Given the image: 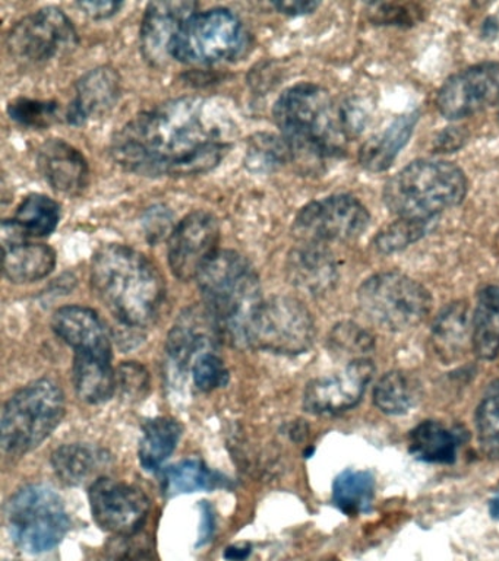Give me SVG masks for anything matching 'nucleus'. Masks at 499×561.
Instances as JSON below:
<instances>
[{"label": "nucleus", "mask_w": 499, "mask_h": 561, "mask_svg": "<svg viewBox=\"0 0 499 561\" xmlns=\"http://www.w3.org/2000/svg\"><path fill=\"white\" fill-rule=\"evenodd\" d=\"M235 122L217 101L182 96L139 113L113 136L112 157L131 173L195 175L220 164L235 138Z\"/></svg>", "instance_id": "nucleus-1"}, {"label": "nucleus", "mask_w": 499, "mask_h": 561, "mask_svg": "<svg viewBox=\"0 0 499 561\" xmlns=\"http://www.w3.org/2000/svg\"><path fill=\"white\" fill-rule=\"evenodd\" d=\"M91 287L125 328L146 329L159 319L166 284L155 263L129 245L106 244L91 261Z\"/></svg>", "instance_id": "nucleus-2"}, {"label": "nucleus", "mask_w": 499, "mask_h": 561, "mask_svg": "<svg viewBox=\"0 0 499 561\" xmlns=\"http://www.w3.org/2000/svg\"><path fill=\"white\" fill-rule=\"evenodd\" d=\"M274 118L293 157L331 158L343 151L345 138L340 108L317 83L287 88L274 104Z\"/></svg>", "instance_id": "nucleus-3"}, {"label": "nucleus", "mask_w": 499, "mask_h": 561, "mask_svg": "<svg viewBox=\"0 0 499 561\" xmlns=\"http://www.w3.org/2000/svg\"><path fill=\"white\" fill-rule=\"evenodd\" d=\"M196 280L222 335L243 346L249 320L262 302L260 278L251 263L234 250H218Z\"/></svg>", "instance_id": "nucleus-4"}, {"label": "nucleus", "mask_w": 499, "mask_h": 561, "mask_svg": "<svg viewBox=\"0 0 499 561\" xmlns=\"http://www.w3.org/2000/svg\"><path fill=\"white\" fill-rule=\"evenodd\" d=\"M467 179L449 161L419 160L398 171L384 188V202L393 214L429 221L442 210L462 204Z\"/></svg>", "instance_id": "nucleus-5"}, {"label": "nucleus", "mask_w": 499, "mask_h": 561, "mask_svg": "<svg viewBox=\"0 0 499 561\" xmlns=\"http://www.w3.org/2000/svg\"><path fill=\"white\" fill-rule=\"evenodd\" d=\"M65 415V397L50 379L33 381L7 402L0 421L2 449L23 456L41 446Z\"/></svg>", "instance_id": "nucleus-6"}, {"label": "nucleus", "mask_w": 499, "mask_h": 561, "mask_svg": "<svg viewBox=\"0 0 499 561\" xmlns=\"http://www.w3.org/2000/svg\"><path fill=\"white\" fill-rule=\"evenodd\" d=\"M5 520L11 538L30 554L50 551L71 528L63 499L43 484L16 491L7 503Z\"/></svg>", "instance_id": "nucleus-7"}, {"label": "nucleus", "mask_w": 499, "mask_h": 561, "mask_svg": "<svg viewBox=\"0 0 499 561\" xmlns=\"http://www.w3.org/2000/svg\"><path fill=\"white\" fill-rule=\"evenodd\" d=\"M248 44L243 22L229 9L214 8L183 22L170 55L186 65H216L238 59Z\"/></svg>", "instance_id": "nucleus-8"}, {"label": "nucleus", "mask_w": 499, "mask_h": 561, "mask_svg": "<svg viewBox=\"0 0 499 561\" xmlns=\"http://www.w3.org/2000/svg\"><path fill=\"white\" fill-rule=\"evenodd\" d=\"M358 301L366 319L389 332L419 327L432 307L428 289L400 272H381L367 278L359 288Z\"/></svg>", "instance_id": "nucleus-9"}, {"label": "nucleus", "mask_w": 499, "mask_h": 561, "mask_svg": "<svg viewBox=\"0 0 499 561\" xmlns=\"http://www.w3.org/2000/svg\"><path fill=\"white\" fill-rule=\"evenodd\" d=\"M315 322L310 311L297 298L275 296L262 300L249 320L243 346L270 353H306L315 341Z\"/></svg>", "instance_id": "nucleus-10"}, {"label": "nucleus", "mask_w": 499, "mask_h": 561, "mask_svg": "<svg viewBox=\"0 0 499 561\" xmlns=\"http://www.w3.org/2000/svg\"><path fill=\"white\" fill-rule=\"evenodd\" d=\"M78 44L71 20L58 8H43L16 22L8 34L10 55L24 65H42Z\"/></svg>", "instance_id": "nucleus-11"}, {"label": "nucleus", "mask_w": 499, "mask_h": 561, "mask_svg": "<svg viewBox=\"0 0 499 561\" xmlns=\"http://www.w3.org/2000/svg\"><path fill=\"white\" fill-rule=\"evenodd\" d=\"M370 222V213L356 197L334 195L302 208L293 224V232L304 243L324 244L358 239Z\"/></svg>", "instance_id": "nucleus-12"}, {"label": "nucleus", "mask_w": 499, "mask_h": 561, "mask_svg": "<svg viewBox=\"0 0 499 561\" xmlns=\"http://www.w3.org/2000/svg\"><path fill=\"white\" fill-rule=\"evenodd\" d=\"M91 513L106 533L133 537L143 528L150 500L137 486L102 477L90 486Z\"/></svg>", "instance_id": "nucleus-13"}, {"label": "nucleus", "mask_w": 499, "mask_h": 561, "mask_svg": "<svg viewBox=\"0 0 499 561\" xmlns=\"http://www.w3.org/2000/svg\"><path fill=\"white\" fill-rule=\"evenodd\" d=\"M220 224L207 210L186 215L169 237V265L181 280L199 276L205 263L218 252Z\"/></svg>", "instance_id": "nucleus-14"}, {"label": "nucleus", "mask_w": 499, "mask_h": 561, "mask_svg": "<svg viewBox=\"0 0 499 561\" xmlns=\"http://www.w3.org/2000/svg\"><path fill=\"white\" fill-rule=\"evenodd\" d=\"M498 96L499 65L485 61L446 79L438 92L436 105L442 116L457 121L489 107Z\"/></svg>", "instance_id": "nucleus-15"}, {"label": "nucleus", "mask_w": 499, "mask_h": 561, "mask_svg": "<svg viewBox=\"0 0 499 561\" xmlns=\"http://www.w3.org/2000/svg\"><path fill=\"white\" fill-rule=\"evenodd\" d=\"M374 376L370 358L348 363L336 375L309 381L304 392V408L310 414H339L358 405Z\"/></svg>", "instance_id": "nucleus-16"}, {"label": "nucleus", "mask_w": 499, "mask_h": 561, "mask_svg": "<svg viewBox=\"0 0 499 561\" xmlns=\"http://www.w3.org/2000/svg\"><path fill=\"white\" fill-rule=\"evenodd\" d=\"M195 2L148 3L141 24V50L151 65L161 66L168 61L174 37L183 22L196 13Z\"/></svg>", "instance_id": "nucleus-17"}, {"label": "nucleus", "mask_w": 499, "mask_h": 561, "mask_svg": "<svg viewBox=\"0 0 499 561\" xmlns=\"http://www.w3.org/2000/svg\"><path fill=\"white\" fill-rule=\"evenodd\" d=\"M220 329L205 307H190L179 316L172 331L169 332L166 350L169 357L179 367H188L190 363L205 353H213L222 337Z\"/></svg>", "instance_id": "nucleus-18"}, {"label": "nucleus", "mask_w": 499, "mask_h": 561, "mask_svg": "<svg viewBox=\"0 0 499 561\" xmlns=\"http://www.w3.org/2000/svg\"><path fill=\"white\" fill-rule=\"evenodd\" d=\"M52 328L76 354L112 357V344L106 324L89 307L67 306L56 310L52 319Z\"/></svg>", "instance_id": "nucleus-19"}, {"label": "nucleus", "mask_w": 499, "mask_h": 561, "mask_svg": "<svg viewBox=\"0 0 499 561\" xmlns=\"http://www.w3.org/2000/svg\"><path fill=\"white\" fill-rule=\"evenodd\" d=\"M121 96V77L111 66H100L77 82L76 99L69 104L67 118L81 126L91 118L111 112Z\"/></svg>", "instance_id": "nucleus-20"}, {"label": "nucleus", "mask_w": 499, "mask_h": 561, "mask_svg": "<svg viewBox=\"0 0 499 561\" xmlns=\"http://www.w3.org/2000/svg\"><path fill=\"white\" fill-rule=\"evenodd\" d=\"M37 165L56 192L78 195L89 183V162L77 148L63 139H50L42 145Z\"/></svg>", "instance_id": "nucleus-21"}, {"label": "nucleus", "mask_w": 499, "mask_h": 561, "mask_svg": "<svg viewBox=\"0 0 499 561\" xmlns=\"http://www.w3.org/2000/svg\"><path fill=\"white\" fill-rule=\"evenodd\" d=\"M286 272L291 284L309 296L330 293L339 279L334 254L319 243H304L293 249Z\"/></svg>", "instance_id": "nucleus-22"}, {"label": "nucleus", "mask_w": 499, "mask_h": 561, "mask_svg": "<svg viewBox=\"0 0 499 561\" xmlns=\"http://www.w3.org/2000/svg\"><path fill=\"white\" fill-rule=\"evenodd\" d=\"M111 465V455L98 446L73 445L60 446L52 455V467L56 476L67 485H84L98 481L100 473Z\"/></svg>", "instance_id": "nucleus-23"}, {"label": "nucleus", "mask_w": 499, "mask_h": 561, "mask_svg": "<svg viewBox=\"0 0 499 561\" xmlns=\"http://www.w3.org/2000/svg\"><path fill=\"white\" fill-rule=\"evenodd\" d=\"M416 123H418V113L401 114L383 131L371 136L359 153V161L363 169L372 173L388 170L396 161L398 152L409 142Z\"/></svg>", "instance_id": "nucleus-24"}, {"label": "nucleus", "mask_w": 499, "mask_h": 561, "mask_svg": "<svg viewBox=\"0 0 499 561\" xmlns=\"http://www.w3.org/2000/svg\"><path fill=\"white\" fill-rule=\"evenodd\" d=\"M56 266V253L50 245L3 243V274L14 284H32L46 278Z\"/></svg>", "instance_id": "nucleus-25"}, {"label": "nucleus", "mask_w": 499, "mask_h": 561, "mask_svg": "<svg viewBox=\"0 0 499 561\" xmlns=\"http://www.w3.org/2000/svg\"><path fill=\"white\" fill-rule=\"evenodd\" d=\"M72 380L82 401L93 405L109 401L116 389L112 357L73 354Z\"/></svg>", "instance_id": "nucleus-26"}, {"label": "nucleus", "mask_w": 499, "mask_h": 561, "mask_svg": "<svg viewBox=\"0 0 499 561\" xmlns=\"http://www.w3.org/2000/svg\"><path fill=\"white\" fill-rule=\"evenodd\" d=\"M470 332L467 302H451L438 316L432 328V344L438 357L445 364L457 362L466 351Z\"/></svg>", "instance_id": "nucleus-27"}, {"label": "nucleus", "mask_w": 499, "mask_h": 561, "mask_svg": "<svg viewBox=\"0 0 499 561\" xmlns=\"http://www.w3.org/2000/svg\"><path fill=\"white\" fill-rule=\"evenodd\" d=\"M462 438L438 421H423L410 432L409 449L416 459L428 463H453Z\"/></svg>", "instance_id": "nucleus-28"}, {"label": "nucleus", "mask_w": 499, "mask_h": 561, "mask_svg": "<svg viewBox=\"0 0 499 561\" xmlns=\"http://www.w3.org/2000/svg\"><path fill=\"white\" fill-rule=\"evenodd\" d=\"M472 346L477 357L492 359L499 353V287L481 289L473 316Z\"/></svg>", "instance_id": "nucleus-29"}, {"label": "nucleus", "mask_w": 499, "mask_h": 561, "mask_svg": "<svg viewBox=\"0 0 499 561\" xmlns=\"http://www.w3.org/2000/svg\"><path fill=\"white\" fill-rule=\"evenodd\" d=\"M220 486H230L229 480L220 472L213 471L199 459L182 460L165 469L161 476V489L163 493L173 495L196 493L201 490H216Z\"/></svg>", "instance_id": "nucleus-30"}, {"label": "nucleus", "mask_w": 499, "mask_h": 561, "mask_svg": "<svg viewBox=\"0 0 499 561\" xmlns=\"http://www.w3.org/2000/svg\"><path fill=\"white\" fill-rule=\"evenodd\" d=\"M183 427L178 420L169 416L148 420L143 427L138 458L147 471H156L177 449Z\"/></svg>", "instance_id": "nucleus-31"}, {"label": "nucleus", "mask_w": 499, "mask_h": 561, "mask_svg": "<svg viewBox=\"0 0 499 561\" xmlns=\"http://www.w3.org/2000/svg\"><path fill=\"white\" fill-rule=\"evenodd\" d=\"M60 206L58 202L41 193L25 197L15 217L12 218L11 230L20 237H46L58 227Z\"/></svg>", "instance_id": "nucleus-32"}, {"label": "nucleus", "mask_w": 499, "mask_h": 561, "mask_svg": "<svg viewBox=\"0 0 499 561\" xmlns=\"http://www.w3.org/2000/svg\"><path fill=\"white\" fill-rule=\"evenodd\" d=\"M420 398V386L405 371H389L381 377L374 390V402L388 415L407 414Z\"/></svg>", "instance_id": "nucleus-33"}, {"label": "nucleus", "mask_w": 499, "mask_h": 561, "mask_svg": "<svg viewBox=\"0 0 499 561\" xmlns=\"http://www.w3.org/2000/svg\"><path fill=\"white\" fill-rule=\"evenodd\" d=\"M375 494V480L367 471L341 472L332 484V502L345 515L370 511Z\"/></svg>", "instance_id": "nucleus-34"}, {"label": "nucleus", "mask_w": 499, "mask_h": 561, "mask_svg": "<svg viewBox=\"0 0 499 561\" xmlns=\"http://www.w3.org/2000/svg\"><path fill=\"white\" fill-rule=\"evenodd\" d=\"M476 427L481 451L499 459V380L489 386L477 408Z\"/></svg>", "instance_id": "nucleus-35"}, {"label": "nucleus", "mask_w": 499, "mask_h": 561, "mask_svg": "<svg viewBox=\"0 0 499 561\" xmlns=\"http://www.w3.org/2000/svg\"><path fill=\"white\" fill-rule=\"evenodd\" d=\"M331 353L339 358H348L349 363L367 358L374 350L375 340L370 331L353 322H341L332 329L328 337Z\"/></svg>", "instance_id": "nucleus-36"}, {"label": "nucleus", "mask_w": 499, "mask_h": 561, "mask_svg": "<svg viewBox=\"0 0 499 561\" xmlns=\"http://www.w3.org/2000/svg\"><path fill=\"white\" fill-rule=\"evenodd\" d=\"M422 221V219H397L396 222L388 224L383 230H379L375 237V248L384 254L400 252V250L409 248L410 244L422 239L431 230V224Z\"/></svg>", "instance_id": "nucleus-37"}, {"label": "nucleus", "mask_w": 499, "mask_h": 561, "mask_svg": "<svg viewBox=\"0 0 499 561\" xmlns=\"http://www.w3.org/2000/svg\"><path fill=\"white\" fill-rule=\"evenodd\" d=\"M293 157L286 140L273 135H257L249 142L247 164L256 171H271Z\"/></svg>", "instance_id": "nucleus-38"}, {"label": "nucleus", "mask_w": 499, "mask_h": 561, "mask_svg": "<svg viewBox=\"0 0 499 561\" xmlns=\"http://www.w3.org/2000/svg\"><path fill=\"white\" fill-rule=\"evenodd\" d=\"M60 107L56 101H41L32 99H19L11 101L8 113L12 121L20 125L43 129L54 125L59 117Z\"/></svg>", "instance_id": "nucleus-39"}, {"label": "nucleus", "mask_w": 499, "mask_h": 561, "mask_svg": "<svg viewBox=\"0 0 499 561\" xmlns=\"http://www.w3.org/2000/svg\"><path fill=\"white\" fill-rule=\"evenodd\" d=\"M192 376L196 388L204 392L225 388L230 379L225 362L214 353H205L195 359L192 364Z\"/></svg>", "instance_id": "nucleus-40"}, {"label": "nucleus", "mask_w": 499, "mask_h": 561, "mask_svg": "<svg viewBox=\"0 0 499 561\" xmlns=\"http://www.w3.org/2000/svg\"><path fill=\"white\" fill-rule=\"evenodd\" d=\"M116 388L128 401H141L150 392V375L141 364L126 362L117 368Z\"/></svg>", "instance_id": "nucleus-41"}, {"label": "nucleus", "mask_w": 499, "mask_h": 561, "mask_svg": "<svg viewBox=\"0 0 499 561\" xmlns=\"http://www.w3.org/2000/svg\"><path fill=\"white\" fill-rule=\"evenodd\" d=\"M419 15V9L413 4L376 3L371 9L372 21L383 25H415Z\"/></svg>", "instance_id": "nucleus-42"}, {"label": "nucleus", "mask_w": 499, "mask_h": 561, "mask_svg": "<svg viewBox=\"0 0 499 561\" xmlns=\"http://www.w3.org/2000/svg\"><path fill=\"white\" fill-rule=\"evenodd\" d=\"M340 118L345 136H356L365 127L367 114L359 101L350 100L340 107Z\"/></svg>", "instance_id": "nucleus-43"}, {"label": "nucleus", "mask_w": 499, "mask_h": 561, "mask_svg": "<svg viewBox=\"0 0 499 561\" xmlns=\"http://www.w3.org/2000/svg\"><path fill=\"white\" fill-rule=\"evenodd\" d=\"M172 215L163 206H155L148 209L146 218H144V227H146L147 236L151 241L163 239L169 232Z\"/></svg>", "instance_id": "nucleus-44"}, {"label": "nucleus", "mask_w": 499, "mask_h": 561, "mask_svg": "<svg viewBox=\"0 0 499 561\" xmlns=\"http://www.w3.org/2000/svg\"><path fill=\"white\" fill-rule=\"evenodd\" d=\"M77 7L81 9L86 15L93 18V20H107L113 15H116L122 8L121 2H106V0H100V2H80Z\"/></svg>", "instance_id": "nucleus-45"}, {"label": "nucleus", "mask_w": 499, "mask_h": 561, "mask_svg": "<svg viewBox=\"0 0 499 561\" xmlns=\"http://www.w3.org/2000/svg\"><path fill=\"white\" fill-rule=\"evenodd\" d=\"M273 7L284 15L299 16L313 13L319 3L310 2V0H286V2H274Z\"/></svg>", "instance_id": "nucleus-46"}, {"label": "nucleus", "mask_w": 499, "mask_h": 561, "mask_svg": "<svg viewBox=\"0 0 499 561\" xmlns=\"http://www.w3.org/2000/svg\"><path fill=\"white\" fill-rule=\"evenodd\" d=\"M464 140H466L464 131L458 130V127H449V129L442 131L435 144L440 151L453 152L455 149L463 147Z\"/></svg>", "instance_id": "nucleus-47"}, {"label": "nucleus", "mask_w": 499, "mask_h": 561, "mask_svg": "<svg viewBox=\"0 0 499 561\" xmlns=\"http://www.w3.org/2000/svg\"><path fill=\"white\" fill-rule=\"evenodd\" d=\"M201 512H203V522H201L200 538L196 547L205 546L213 538L214 525H216L213 507L207 502L201 503Z\"/></svg>", "instance_id": "nucleus-48"}, {"label": "nucleus", "mask_w": 499, "mask_h": 561, "mask_svg": "<svg viewBox=\"0 0 499 561\" xmlns=\"http://www.w3.org/2000/svg\"><path fill=\"white\" fill-rule=\"evenodd\" d=\"M122 550L113 557V561H152L150 551L148 548L137 546V543H125L122 546Z\"/></svg>", "instance_id": "nucleus-49"}, {"label": "nucleus", "mask_w": 499, "mask_h": 561, "mask_svg": "<svg viewBox=\"0 0 499 561\" xmlns=\"http://www.w3.org/2000/svg\"><path fill=\"white\" fill-rule=\"evenodd\" d=\"M252 547L249 543H239V546H230L226 548L225 559L229 561H243L251 556Z\"/></svg>", "instance_id": "nucleus-50"}, {"label": "nucleus", "mask_w": 499, "mask_h": 561, "mask_svg": "<svg viewBox=\"0 0 499 561\" xmlns=\"http://www.w3.org/2000/svg\"><path fill=\"white\" fill-rule=\"evenodd\" d=\"M489 512L495 519L499 520V489L497 490V493L494 494V497L490 499Z\"/></svg>", "instance_id": "nucleus-51"}, {"label": "nucleus", "mask_w": 499, "mask_h": 561, "mask_svg": "<svg viewBox=\"0 0 499 561\" xmlns=\"http://www.w3.org/2000/svg\"><path fill=\"white\" fill-rule=\"evenodd\" d=\"M497 33H498L497 22H494L492 20L486 21L485 25H484V34L488 35V37H494V35Z\"/></svg>", "instance_id": "nucleus-52"}, {"label": "nucleus", "mask_w": 499, "mask_h": 561, "mask_svg": "<svg viewBox=\"0 0 499 561\" xmlns=\"http://www.w3.org/2000/svg\"><path fill=\"white\" fill-rule=\"evenodd\" d=\"M331 561H339V560H331Z\"/></svg>", "instance_id": "nucleus-53"}]
</instances>
